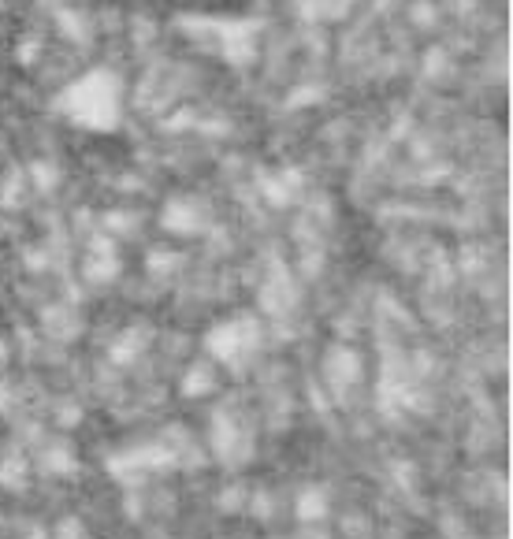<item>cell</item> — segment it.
I'll return each instance as SVG.
<instances>
[{"label":"cell","instance_id":"cell-1","mask_svg":"<svg viewBox=\"0 0 513 539\" xmlns=\"http://www.w3.org/2000/svg\"><path fill=\"white\" fill-rule=\"evenodd\" d=\"M257 346H261V324L250 313L227 316L205 331V350H209L212 365H224V369H246Z\"/></svg>","mask_w":513,"mask_h":539},{"label":"cell","instance_id":"cell-2","mask_svg":"<svg viewBox=\"0 0 513 539\" xmlns=\"http://www.w3.org/2000/svg\"><path fill=\"white\" fill-rule=\"evenodd\" d=\"M175 450L164 447V443H142V447H127L108 458V473L116 480H142L145 473H157V469H168L175 465Z\"/></svg>","mask_w":513,"mask_h":539},{"label":"cell","instance_id":"cell-3","mask_svg":"<svg viewBox=\"0 0 513 539\" xmlns=\"http://www.w3.org/2000/svg\"><path fill=\"white\" fill-rule=\"evenodd\" d=\"M209 443H212V454L224 461V465H238V461H246L253 454L250 432H246V424L238 421L231 409H220V413L212 417Z\"/></svg>","mask_w":513,"mask_h":539},{"label":"cell","instance_id":"cell-4","mask_svg":"<svg viewBox=\"0 0 513 539\" xmlns=\"http://www.w3.org/2000/svg\"><path fill=\"white\" fill-rule=\"evenodd\" d=\"M324 376H328V383L342 395L346 387H354V383L361 380V357L350 354V350H342V346H335V350L328 354V361H324Z\"/></svg>","mask_w":513,"mask_h":539},{"label":"cell","instance_id":"cell-5","mask_svg":"<svg viewBox=\"0 0 513 539\" xmlns=\"http://www.w3.org/2000/svg\"><path fill=\"white\" fill-rule=\"evenodd\" d=\"M149 335H153V331L142 328V324H134V328L123 331V335L112 342V350H108L112 365H134V361L145 354V346H149Z\"/></svg>","mask_w":513,"mask_h":539},{"label":"cell","instance_id":"cell-6","mask_svg":"<svg viewBox=\"0 0 513 539\" xmlns=\"http://www.w3.org/2000/svg\"><path fill=\"white\" fill-rule=\"evenodd\" d=\"M179 391H183L186 398L212 395V391H216V369H212V361H194V365L186 369Z\"/></svg>","mask_w":513,"mask_h":539},{"label":"cell","instance_id":"cell-7","mask_svg":"<svg viewBox=\"0 0 513 539\" xmlns=\"http://www.w3.org/2000/svg\"><path fill=\"white\" fill-rule=\"evenodd\" d=\"M294 517H298V521H305V525L324 521V517H328V495H324L320 487H305L302 495L294 499Z\"/></svg>","mask_w":513,"mask_h":539},{"label":"cell","instance_id":"cell-8","mask_svg":"<svg viewBox=\"0 0 513 539\" xmlns=\"http://www.w3.org/2000/svg\"><path fill=\"white\" fill-rule=\"evenodd\" d=\"M45 465H49V473L56 476H71L75 469H79V461H75V450H71V443H64V439H56L53 447H45Z\"/></svg>","mask_w":513,"mask_h":539},{"label":"cell","instance_id":"cell-9","mask_svg":"<svg viewBox=\"0 0 513 539\" xmlns=\"http://www.w3.org/2000/svg\"><path fill=\"white\" fill-rule=\"evenodd\" d=\"M27 480H30L27 458H4L0 461V484L8 487V491H23Z\"/></svg>","mask_w":513,"mask_h":539},{"label":"cell","instance_id":"cell-10","mask_svg":"<svg viewBox=\"0 0 513 539\" xmlns=\"http://www.w3.org/2000/svg\"><path fill=\"white\" fill-rule=\"evenodd\" d=\"M30 539H45V532H34V536H30Z\"/></svg>","mask_w":513,"mask_h":539}]
</instances>
